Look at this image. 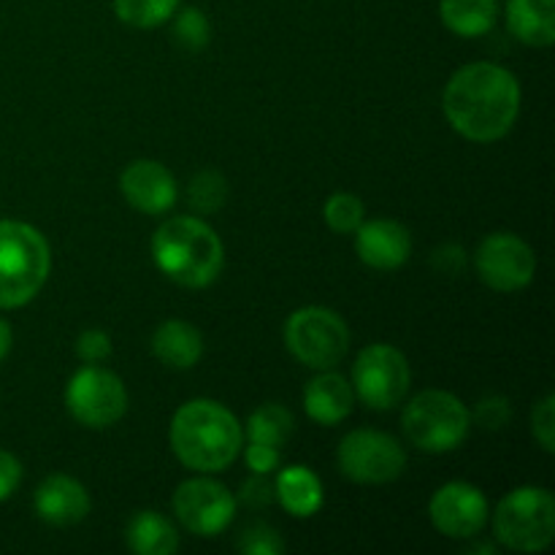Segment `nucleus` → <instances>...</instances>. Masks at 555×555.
<instances>
[{
	"mask_svg": "<svg viewBox=\"0 0 555 555\" xmlns=\"http://www.w3.org/2000/svg\"><path fill=\"white\" fill-rule=\"evenodd\" d=\"M450 128L475 144H493L513 130L520 114V85L496 63H472L455 70L442 95Z\"/></svg>",
	"mask_w": 555,
	"mask_h": 555,
	"instance_id": "1",
	"label": "nucleus"
},
{
	"mask_svg": "<svg viewBox=\"0 0 555 555\" xmlns=\"http://www.w3.org/2000/svg\"><path fill=\"white\" fill-rule=\"evenodd\" d=\"M168 437L177 459L201 475L228 469L244 448L236 415L211 399H193L179 406Z\"/></svg>",
	"mask_w": 555,
	"mask_h": 555,
	"instance_id": "2",
	"label": "nucleus"
},
{
	"mask_svg": "<svg viewBox=\"0 0 555 555\" xmlns=\"http://www.w3.org/2000/svg\"><path fill=\"white\" fill-rule=\"evenodd\" d=\"M152 258L168 280L198 291L220 276L225 249L201 217H171L152 236Z\"/></svg>",
	"mask_w": 555,
	"mask_h": 555,
	"instance_id": "3",
	"label": "nucleus"
},
{
	"mask_svg": "<svg viewBox=\"0 0 555 555\" xmlns=\"http://www.w3.org/2000/svg\"><path fill=\"white\" fill-rule=\"evenodd\" d=\"M52 253L41 231L20 220H0V309H20L41 293Z\"/></svg>",
	"mask_w": 555,
	"mask_h": 555,
	"instance_id": "4",
	"label": "nucleus"
},
{
	"mask_svg": "<svg viewBox=\"0 0 555 555\" xmlns=\"http://www.w3.org/2000/svg\"><path fill=\"white\" fill-rule=\"evenodd\" d=\"M499 545L515 553H542L555 540V499L547 488L520 486L493 513Z\"/></svg>",
	"mask_w": 555,
	"mask_h": 555,
	"instance_id": "5",
	"label": "nucleus"
},
{
	"mask_svg": "<svg viewBox=\"0 0 555 555\" xmlns=\"http://www.w3.org/2000/svg\"><path fill=\"white\" fill-rule=\"evenodd\" d=\"M401 426L406 439L423 453H453L469 437L472 415L459 396L423 390L406 404Z\"/></svg>",
	"mask_w": 555,
	"mask_h": 555,
	"instance_id": "6",
	"label": "nucleus"
},
{
	"mask_svg": "<svg viewBox=\"0 0 555 555\" xmlns=\"http://www.w3.org/2000/svg\"><path fill=\"white\" fill-rule=\"evenodd\" d=\"M285 345L304 366L328 372L345 361L350 350V328L334 309L304 307L287 318Z\"/></svg>",
	"mask_w": 555,
	"mask_h": 555,
	"instance_id": "7",
	"label": "nucleus"
},
{
	"mask_svg": "<svg viewBox=\"0 0 555 555\" xmlns=\"http://www.w3.org/2000/svg\"><path fill=\"white\" fill-rule=\"evenodd\" d=\"M336 461L347 480L361 486H383L401 477L406 466L404 448L396 437L374 428H358L341 439Z\"/></svg>",
	"mask_w": 555,
	"mask_h": 555,
	"instance_id": "8",
	"label": "nucleus"
},
{
	"mask_svg": "<svg viewBox=\"0 0 555 555\" xmlns=\"http://www.w3.org/2000/svg\"><path fill=\"white\" fill-rule=\"evenodd\" d=\"M65 406L87 428H108L128 412L125 383L108 369L87 363L70 377L65 388Z\"/></svg>",
	"mask_w": 555,
	"mask_h": 555,
	"instance_id": "9",
	"label": "nucleus"
},
{
	"mask_svg": "<svg viewBox=\"0 0 555 555\" xmlns=\"http://www.w3.org/2000/svg\"><path fill=\"white\" fill-rule=\"evenodd\" d=\"M410 363L404 352L390 345H369L352 366V390L356 399L372 410H393L410 390Z\"/></svg>",
	"mask_w": 555,
	"mask_h": 555,
	"instance_id": "10",
	"label": "nucleus"
},
{
	"mask_svg": "<svg viewBox=\"0 0 555 555\" xmlns=\"http://www.w3.org/2000/svg\"><path fill=\"white\" fill-rule=\"evenodd\" d=\"M477 276L491 291L515 293L531 285L537 274V255L529 244L513 233H491L475 253Z\"/></svg>",
	"mask_w": 555,
	"mask_h": 555,
	"instance_id": "11",
	"label": "nucleus"
},
{
	"mask_svg": "<svg viewBox=\"0 0 555 555\" xmlns=\"http://www.w3.org/2000/svg\"><path fill=\"white\" fill-rule=\"evenodd\" d=\"M173 513L190 534L217 537L236 518V496L222 482L193 477L173 493Z\"/></svg>",
	"mask_w": 555,
	"mask_h": 555,
	"instance_id": "12",
	"label": "nucleus"
},
{
	"mask_svg": "<svg viewBox=\"0 0 555 555\" xmlns=\"http://www.w3.org/2000/svg\"><path fill=\"white\" fill-rule=\"evenodd\" d=\"M428 515L439 534L450 540H472L486 529L491 513L480 488L469 482H448L431 496Z\"/></svg>",
	"mask_w": 555,
	"mask_h": 555,
	"instance_id": "13",
	"label": "nucleus"
},
{
	"mask_svg": "<svg viewBox=\"0 0 555 555\" xmlns=\"http://www.w3.org/2000/svg\"><path fill=\"white\" fill-rule=\"evenodd\" d=\"M125 201L141 215H166L177 204V179L163 163L133 160L119 177Z\"/></svg>",
	"mask_w": 555,
	"mask_h": 555,
	"instance_id": "14",
	"label": "nucleus"
},
{
	"mask_svg": "<svg viewBox=\"0 0 555 555\" xmlns=\"http://www.w3.org/2000/svg\"><path fill=\"white\" fill-rule=\"evenodd\" d=\"M356 253L377 271H393L412 255V236L401 222L372 220L356 228Z\"/></svg>",
	"mask_w": 555,
	"mask_h": 555,
	"instance_id": "15",
	"label": "nucleus"
},
{
	"mask_svg": "<svg viewBox=\"0 0 555 555\" xmlns=\"http://www.w3.org/2000/svg\"><path fill=\"white\" fill-rule=\"evenodd\" d=\"M38 518L52 526H74L90 513V493L79 480L68 475H49L38 486L36 499Z\"/></svg>",
	"mask_w": 555,
	"mask_h": 555,
	"instance_id": "16",
	"label": "nucleus"
},
{
	"mask_svg": "<svg viewBox=\"0 0 555 555\" xmlns=\"http://www.w3.org/2000/svg\"><path fill=\"white\" fill-rule=\"evenodd\" d=\"M352 406H356V390L341 374L331 369L309 379L304 388V410L320 426H336L350 417Z\"/></svg>",
	"mask_w": 555,
	"mask_h": 555,
	"instance_id": "17",
	"label": "nucleus"
},
{
	"mask_svg": "<svg viewBox=\"0 0 555 555\" xmlns=\"http://www.w3.org/2000/svg\"><path fill=\"white\" fill-rule=\"evenodd\" d=\"M274 499L293 518H312L323 507V482L309 466H287L276 475Z\"/></svg>",
	"mask_w": 555,
	"mask_h": 555,
	"instance_id": "18",
	"label": "nucleus"
},
{
	"mask_svg": "<svg viewBox=\"0 0 555 555\" xmlns=\"http://www.w3.org/2000/svg\"><path fill=\"white\" fill-rule=\"evenodd\" d=\"M152 352L163 366L193 369L204 356V336L184 320H166L152 336Z\"/></svg>",
	"mask_w": 555,
	"mask_h": 555,
	"instance_id": "19",
	"label": "nucleus"
},
{
	"mask_svg": "<svg viewBox=\"0 0 555 555\" xmlns=\"http://www.w3.org/2000/svg\"><path fill=\"white\" fill-rule=\"evenodd\" d=\"M507 27L526 47H553L555 0H507Z\"/></svg>",
	"mask_w": 555,
	"mask_h": 555,
	"instance_id": "20",
	"label": "nucleus"
},
{
	"mask_svg": "<svg viewBox=\"0 0 555 555\" xmlns=\"http://www.w3.org/2000/svg\"><path fill=\"white\" fill-rule=\"evenodd\" d=\"M439 20L461 38H480L496 27V0H439Z\"/></svg>",
	"mask_w": 555,
	"mask_h": 555,
	"instance_id": "21",
	"label": "nucleus"
},
{
	"mask_svg": "<svg viewBox=\"0 0 555 555\" xmlns=\"http://www.w3.org/2000/svg\"><path fill=\"white\" fill-rule=\"evenodd\" d=\"M128 547L139 555H173L179 551V534L163 515L144 509L130 518L125 531Z\"/></svg>",
	"mask_w": 555,
	"mask_h": 555,
	"instance_id": "22",
	"label": "nucleus"
},
{
	"mask_svg": "<svg viewBox=\"0 0 555 555\" xmlns=\"http://www.w3.org/2000/svg\"><path fill=\"white\" fill-rule=\"evenodd\" d=\"M296 423L293 415L282 404H263L249 415L247 423V437L249 442L266 444V448L282 450L291 442Z\"/></svg>",
	"mask_w": 555,
	"mask_h": 555,
	"instance_id": "23",
	"label": "nucleus"
},
{
	"mask_svg": "<svg viewBox=\"0 0 555 555\" xmlns=\"http://www.w3.org/2000/svg\"><path fill=\"white\" fill-rule=\"evenodd\" d=\"M179 0H114V14L119 22L139 30L160 27L177 14Z\"/></svg>",
	"mask_w": 555,
	"mask_h": 555,
	"instance_id": "24",
	"label": "nucleus"
},
{
	"mask_svg": "<svg viewBox=\"0 0 555 555\" xmlns=\"http://www.w3.org/2000/svg\"><path fill=\"white\" fill-rule=\"evenodd\" d=\"M188 201L198 215H215L228 201V182L220 171L206 168L193 177L188 188Z\"/></svg>",
	"mask_w": 555,
	"mask_h": 555,
	"instance_id": "25",
	"label": "nucleus"
},
{
	"mask_svg": "<svg viewBox=\"0 0 555 555\" xmlns=\"http://www.w3.org/2000/svg\"><path fill=\"white\" fill-rule=\"evenodd\" d=\"M325 222L334 233H356V228L363 222L366 215V206L358 195L352 193H334L325 201Z\"/></svg>",
	"mask_w": 555,
	"mask_h": 555,
	"instance_id": "26",
	"label": "nucleus"
},
{
	"mask_svg": "<svg viewBox=\"0 0 555 555\" xmlns=\"http://www.w3.org/2000/svg\"><path fill=\"white\" fill-rule=\"evenodd\" d=\"M173 38L179 47L190 49V52H198L211 41V25L198 5H188L179 11L177 22H173Z\"/></svg>",
	"mask_w": 555,
	"mask_h": 555,
	"instance_id": "27",
	"label": "nucleus"
},
{
	"mask_svg": "<svg viewBox=\"0 0 555 555\" xmlns=\"http://www.w3.org/2000/svg\"><path fill=\"white\" fill-rule=\"evenodd\" d=\"M238 551L244 555H282L285 553V542H282L280 531L271 529V526L253 524L244 529L242 540H238Z\"/></svg>",
	"mask_w": 555,
	"mask_h": 555,
	"instance_id": "28",
	"label": "nucleus"
},
{
	"mask_svg": "<svg viewBox=\"0 0 555 555\" xmlns=\"http://www.w3.org/2000/svg\"><path fill=\"white\" fill-rule=\"evenodd\" d=\"M531 434L545 453H555V396H545L531 412Z\"/></svg>",
	"mask_w": 555,
	"mask_h": 555,
	"instance_id": "29",
	"label": "nucleus"
},
{
	"mask_svg": "<svg viewBox=\"0 0 555 555\" xmlns=\"http://www.w3.org/2000/svg\"><path fill=\"white\" fill-rule=\"evenodd\" d=\"M509 415H513V406H509L504 396H486L475 410L477 426L488 428V431H499V428L507 426Z\"/></svg>",
	"mask_w": 555,
	"mask_h": 555,
	"instance_id": "30",
	"label": "nucleus"
},
{
	"mask_svg": "<svg viewBox=\"0 0 555 555\" xmlns=\"http://www.w3.org/2000/svg\"><path fill=\"white\" fill-rule=\"evenodd\" d=\"M76 352L85 363H103L112 356V339H108L106 331L90 328L76 339Z\"/></svg>",
	"mask_w": 555,
	"mask_h": 555,
	"instance_id": "31",
	"label": "nucleus"
},
{
	"mask_svg": "<svg viewBox=\"0 0 555 555\" xmlns=\"http://www.w3.org/2000/svg\"><path fill=\"white\" fill-rule=\"evenodd\" d=\"M244 459H247V466L253 469V475H269V472H274L280 466V450L249 442L244 448Z\"/></svg>",
	"mask_w": 555,
	"mask_h": 555,
	"instance_id": "32",
	"label": "nucleus"
},
{
	"mask_svg": "<svg viewBox=\"0 0 555 555\" xmlns=\"http://www.w3.org/2000/svg\"><path fill=\"white\" fill-rule=\"evenodd\" d=\"M238 499H242L247 507H266V504L274 502V482L266 480V475H255L253 480L244 482Z\"/></svg>",
	"mask_w": 555,
	"mask_h": 555,
	"instance_id": "33",
	"label": "nucleus"
},
{
	"mask_svg": "<svg viewBox=\"0 0 555 555\" xmlns=\"http://www.w3.org/2000/svg\"><path fill=\"white\" fill-rule=\"evenodd\" d=\"M22 482V464L11 453L0 450V502L11 496Z\"/></svg>",
	"mask_w": 555,
	"mask_h": 555,
	"instance_id": "34",
	"label": "nucleus"
},
{
	"mask_svg": "<svg viewBox=\"0 0 555 555\" xmlns=\"http://www.w3.org/2000/svg\"><path fill=\"white\" fill-rule=\"evenodd\" d=\"M434 263H437V269L442 271V274H459L461 266H464V253H461V247H455V244L439 247L437 255H434Z\"/></svg>",
	"mask_w": 555,
	"mask_h": 555,
	"instance_id": "35",
	"label": "nucleus"
},
{
	"mask_svg": "<svg viewBox=\"0 0 555 555\" xmlns=\"http://www.w3.org/2000/svg\"><path fill=\"white\" fill-rule=\"evenodd\" d=\"M11 341H14V334H11V325L5 320H0V363L5 361L11 350Z\"/></svg>",
	"mask_w": 555,
	"mask_h": 555,
	"instance_id": "36",
	"label": "nucleus"
}]
</instances>
